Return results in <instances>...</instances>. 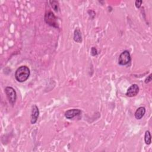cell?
<instances>
[{"label": "cell", "mask_w": 152, "mask_h": 152, "mask_svg": "<svg viewBox=\"0 0 152 152\" xmlns=\"http://www.w3.org/2000/svg\"><path fill=\"white\" fill-rule=\"evenodd\" d=\"M30 74V69L27 66H21L17 68L15 72V78L18 82L26 81Z\"/></svg>", "instance_id": "cell-1"}, {"label": "cell", "mask_w": 152, "mask_h": 152, "mask_svg": "<svg viewBox=\"0 0 152 152\" xmlns=\"http://www.w3.org/2000/svg\"><path fill=\"white\" fill-rule=\"evenodd\" d=\"M5 92L10 104L13 106L17 99V93L15 90L11 87H7L5 88Z\"/></svg>", "instance_id": "cell-2"}, {"label": "cell", "mask_w": 152, "mask_h": 152, "mask_svg": "<svg viewBox=\"0 0 152 152\" xmlns=\"http://www.w3.org/2000/svg\"><path fill=\"white\" fill-rule=\"evenodd\" d=\"M45 22L50 26L57 28L58 27V24L57 23V20L53 13L51 11H49L46 13L45 16Z\"/></svg>", "instance_id": "cell-3"}, {"label": "cell", "mask_w": 152, "mask_h": 152, "mask_svg": "<svg viewBox=\"0 0 152 152\" xmlns=\"http://www.w3.org/2000/svg\"><path fill=\"white\" fill-rule=\"evenodd\" d=\"M131 60V58L129 52L128 50H124L119 56L118 63L121 65H126L130 62Z\"/></svg>", "instance_id": "cell-4"}, {"label": "cell", "mask_w": 152, "mask_h": 152, "mask_svg": "<svg viewBox=\"0 0 152 152\" xmlns=\"http://www.w3.org/2000/svg\"><path fill=\"white\" fill-rule=\"evenodd\" d=\"M139 92V87L137 84H134L132 85H131L127 90V91L126 93V95L128 97H134L136 95H137V94Z\"/></svg>", "instance_id": "cell-5"}, {"label": "cell", "mask_w": 152, "mask_h": 152, "mask_svg": "<svg viewBox=\"0 0 152 152\" xmlns=\"http://www.w3.org/2000/svg\"><path fill=\"white\" fill-rule=\"evenodd\" d=\"M39 115V108L36 104H34L33 106H32V108H31V120H30L31 124H34L37 122Z\"/></svg>", "instance_id": "cell-6"}, {"label": "cell", "mask_w": 152, "mask_h": 152, "mask_svg": "<svg viewBox=\"0 0 152 152\" xmlns=\"http://www.w3.org/2000/svg\"><path fill=\"white\" fill-rule=\"evenodd\" d=\"M81 113V110L78 109H72L68 110L65 113V116L69 119H72L74 117L79 115Z\"/></svg>", "instance_id": "cell-7"}, {"label": "cell", "mask_w": 152, "mask_h": 152, "mask_svg": "<svg viewBox=\"0 0 152 152\" xmlns=\"http://www.w3.org/2000/svg\"><path fill=\"white\" fill-rule=\"evenodd\" d=\"M145 113V109L144 107H138L135 112V117L137 119H141Z\"/></svg>", "instance_id": "cell-8"}, {"label": "cell", "mask_w": 152, "mask_h": 152, "mask_svg": "<svg viewBox=\"0 0 152 152\" xmlns=\"http://www.w3.org/2000/svg\"><path fill=\"white\" fill-rule=\"evenodd\" d=\"M74 40L77 43H81L82 42V35L80 30L77 28L74 32Z\"/></svg>", "instance_id": "cell-9"}, {"label": "cell", "mask_w": 152, "mask_h": 152, "mask_svg": "<svg viewBox=\"0 0 152 152\" xmlns=\"http://www.w3.org/2000/svg\"><path fill=\"white\" fill-rule=\"evenodd\" d=\"M144 141L146 144H150L151 142V137L149 131H146L144 135Z\"/></svg>", "instance_id": "cell-10"}, {"label": "cell", "mask_w": 152, "mask_h": 152, "mask_svg": "<svg viewBox=\"0 0 152 152\" xmlns=\"http://www.w3.org/2000/svg\"><path fill=\"white\" fill-rule=\"evenodd\" d=\"M49 2H50L52 7L53 8V9L55 11H57L58 10V9H59L58 2L56 1H49Z\"/></svg>", "instance_id": "cell-11"}, {"label": "cell", "mask_w": 152, "mask_h": 152, "mask_svg": "<svg viewBox=\"0 0 152 152\" xmlns=\"http://www.w3.org/2000/svg\"><path fill=\"white\" fill-rule=\"evenodd\" d=\"M91 54L92 56H96L97 55V49L94 47H92L91 49Z\"/></svg>", "instance_id": "cell-12"}, {"label": "cell", "mask_w": 152, "mask_h": 152, "mask_svg": "<svg viewBox=\"0 0 152 152\" xmlns=\"http://www.w3.org/2000/svg\"><path fill=\"white\" fill-rule=\"evenodd\" d=\"M142 1H135V6H136V7L137 8H140V7H141V4H142Z\"/></svg>", "instance_id": "cell-13"}, {"label": "cell", "mask_w": 152, "mask_h": 152, "mask_svg": "<svg viewBox=\"0 0 152 152\" xmlns=\"http://www.w3.org/2000/svg\"><path fill=\"white\" fill-rule=\"evenodd\" d=\"M151 81V74H150V75L147 77V78H146V79L145 80V83L147 84V83H148L149 82H150Z\"/></svg>", "instance_id": "cell-14"}]
</instances>
